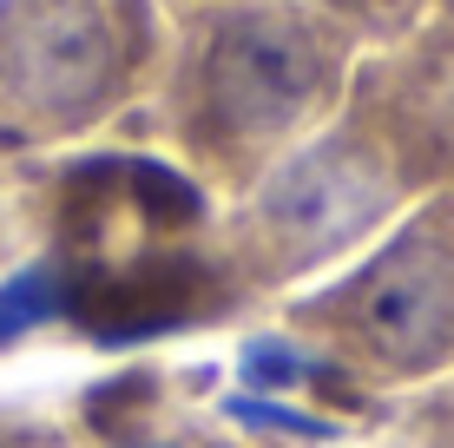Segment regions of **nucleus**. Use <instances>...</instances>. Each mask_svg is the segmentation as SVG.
<instances>
[{"label":"nucleus","instance_id":"20e7f679","mask_svg":"<svg viewBox=\"0 0 454 448\" xmlns=\"http://www.w3.org/2000/svg\"><path fill=\"white\" fill-rule=\"evenodd\" d=\"M323 357L363 376H434L454 363V198L434 192L330 297L290 317Z\"/></svg>","mask_w":454,"mask_h":448},{"label":"nucleus","instance_id":"39448f33","mask_svg":"<svg viewBox=\"0 0 454 448\" xmlns=\"http://www.w3.org/2000/svg\"><path fill=\"white\" fill-rule=\"evenodd\" d=\"M349 99L375 119L409 192L454 198V0H421L395 53L356 67Z\"/></svg>","mask_w":454,"mask_h":448},{"label":"nucleus","instance_id":"7ed1b4c3","mask_svg":"<svg viewBox=\"0 0 454 448\" xmlns=\"http://www.w3.org/2000/svg\"><path fill=\"white\" fill-rule=\"evenodd\" d=\"M159 53L152 0H0V126L73 138L113 119Z\"/></svg>","mask_w":454,"mask_h":448},{"label":"nucleus","instance_id":"f257e3e1","mask_svg":"<svg viewBox=\"0 0 454 448\" xmlns=\"http://www.w3.org/2000/svg\"><path fill=\"white\" fill-rule=\"evenodd\" d=\"M356 34L303 0H211L184 13L165 113L198 185L250 192L349 99Z\"/></svg>","mask_w":454,"mask_h":448},{"label":"nucleus","instance_id":"423d86ee","mask_svg":"<svg viewBox=\"0 0 454 448\" xmlns=\"http://www.w3.org/2000/svg\"><path fill=\"white\" fill-rule=\"evenodd\" d=\"M303 7L330 13V20L349 27L356 40H402L409 20L421 13V0H303Z\"/></svg>","mask_w":454,"mask_h":448},{"label":"nucleus","instance_id":"0eeeda50","mask_svg":"<svg viewBox=\"0 0 454 448\" xmlns=\"http://www.w3.org/2000/svg\"><path fill=\"white\" fill-rule=\"evenodd\" d=\"M171 7H178V13H192V7H211V0H171Z\"/></svg>","mask_w":454,"mask_h":448},{"label":"nucleus","instance_id":"f03ea898","mask_svg":"<svg viewBox=\"0 0 454 448\" xmlns=\"http://www.w3.org/2000/svg\"><path fill=\"white\" fill-rule=\"evenodd\" d=\"M402 205H409V178H402L395 152L382 145L363 106L342 99L330 126L284 152L244 192L238 218L224 224V251L250 290H277L290 277L330 264L336 251L363 244Z\"/></svg>","mask_w":454,"mask_h":448}]
</instances>
